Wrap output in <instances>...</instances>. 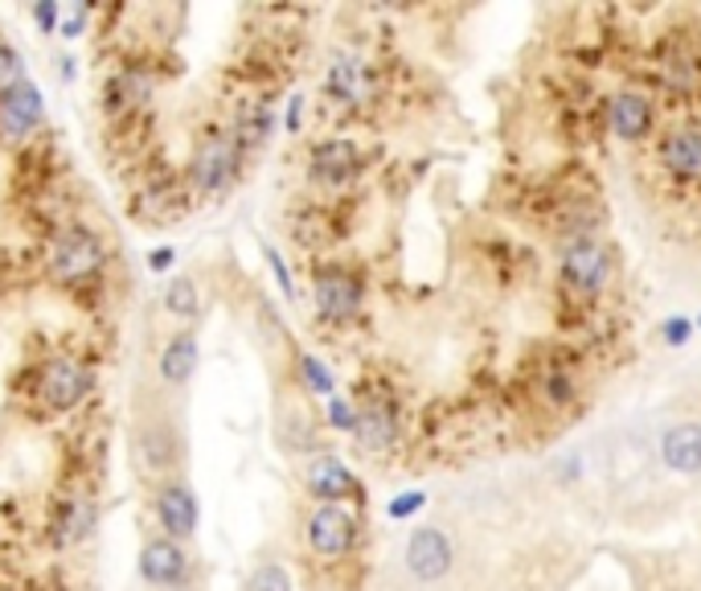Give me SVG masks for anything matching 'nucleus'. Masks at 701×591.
<instances>
[{
	"mask_svg": "<svg viewBox=\"0 0 701 591\" xmlns=\"http://www.w3.org/2000/svg\"><path fill=\"white\" fill-rule=\"evenodd\" d=\"M689 333H693V329H689V320L677 317V320H669V325H665V341H669V346H686Z\"/></svg>",
	"mask_w": 701,
	"mask_h": 591,
	"instance_id": "72a5a7b5",
	"label": "nucleus"
},
{
	"mask_svg": "<svg viewBox=\"0 0 701 591\" xmlns=\"http://www.w3.org/2000/svg\"><path fill=\"white\" fill-rule=\"evenodd\" d=\"M665 464L677 473H701V428L698 423H681L660 440Z\"/></svg>",
	"mask_w": 701,
	"mask_h": 591,
	"instance_id": "aec40b11",
	"label": "nucleus"
},
{
	"mask_svg": "<svg viewBox=\"0 0 701 591\" xmlns=\"http://www.w3.org/2000/svg\"><path fill=\"white\" fill-rule=\"evenodd\" d=\"M308 173H312L316 186H344L361 173V148L344 136H332V140H316L312 152H308Z\"/></svg>",
	"mask_w": 701,
	"mask_h": 591,
	"instance_id": "dca6fc26",
	"label": "nucleus"
},
{
	"mask_svg": "<svg viewBox=\"0 0 701 591\" xmlns=\"http://www.w3.org/2000/svg\"><path fill=\"white\" fill-rule=\"evenodd\" d=\"M201 361V337L193 325H181L164 337V346L157 353V378L164 390H185L198 374Z\"/></svg>",
	"mask_w": 701,
	"mask_h": 591,
	"instance_id": "2eb2a0df",
	"label": "nucleus"
},
{
	"mask_svg": "<svg viewBox=\"0 0 701 591\" xmlns=\"http://www.w3.org/2000/svg\"><path fill=\"white\" fill-rule=\"evenodd\" d=\"M304 128V95H291L284 107V131L287 136H296Z\"/></svg>",
	"mask_w": 701,
	"mask_h": 591,
	"instance_id": "473e14b6",
	"label": "nucleus"
},
{
	"mask_svg": "<svg viewBox=\"0 0 701 591\" xmlns=\"http://www.w3.org/2000/svg\"><path fill=\"white\" fill-rule=\"evenodd\" d=\"M57 78H62V83H66V87H71L74 78H78V62H74V59H66V54H62V59H57Z\"/></svg>",
	"mask_w": 701,
	"mask_h": 591,
	"instance_id": "f704fd0d",
	"label": "nucleus"
},
{
	"mask_svg": "<svg viewBox=\"0 0 701 591\" xmlns=\"http://www.w3.org/2000/svg\"><path fill=\"white\" fill-rule=\"evenodd\" d=\"M325 95L341 107H370L378 99V74L358 54H332L325 66Z\"/></svg>",
	"mask_w": 701,
	"mask_h": 591,
	"instance_id": "9b49d317",
	"label": "nucleus"
},
{
	"mask_svg": "<svg viewBox=\"0 0 701 591\" xmlns=\"http://www.w3.org/2000/svg\"><path fill=\"white\" fill-rule=\"evenodd\" d=\"M111 263L107 239L86 222H62L45 251V275L57 288H86L95 284Z\"/></svg>",
	"mask_w": 701,
	"mask_h": 591,
	"instance_id": "7ed1b4c3",
	"label": "nucleus"
},
{
	"mask_svg": "<svg viewBox=\"0 0 701 591\" xmlns=\"http://www.w3.org/2000/svg\"><path fill=\"white\" fill-rule=\"evenodd\" d=\"M91 4H71V9H62V21H57V33L66 38V42H74V38H83L86 25H91Z\"/></svg>",
	"mask_w": 701,
	"mask_h": 591,
	"instance_id": "c85d7f7f",
	"label": "nucleus"
},
{
	"mask_svg": "<svg viewBox=\"0 0 701 591\" xmlns=\"http://www.w3.org/2000/svg\"><path fill=\"white\" fill-rule=\"evenodd\" d=\"M243 591H296V583H291L284 562L267 559V562H255V567H251Z\"/></svg>",
	"mask_w": 701,
	"mask_h": 591,
	"instance_id": "393cba45",
	"label": "nucleus"
},
{
	"mask_svg": "<svg viewBox=\"0 0 701 591\" xmlns=\"http://www.w3.org/2000/svg\"><path fill=\"white\" fill-rule=\"evenodd\" d=\"M157 95V78L144 71V66H115L107 78H103L99 91V107L107 119H136L152 103Z\"/></svg>",
	"mask_w": 701,
	"mask_h": 591,
	"instance_id": "6e6552de",
	"label": "nucleus"
},
{
	"mask_svg": "<svg viewBox=\"0 0 701 591\" xmlns=\"http://www.w3.org/2000/svg\"><path fill=\"white\" fill-rule=\"evenodd\" d=\"M177 267V246H152L148 251V272L152 275H164Z\"/></svg>",
	"mask_w": 701,
	"mask_h": 591,
	"instance_id": "2f4dec72",
	"label": "nucleus"
},
{
	"mask_svg": "<svg viewBox=\"0 0 701 591\" xmlns=\"http://www.w3.org/2000/svg\"><path fill=\"white\" fill-rule=\"evenodd\" d=\"M325 419H329L332 432H353L358 428V407L341 399V394H332V399H325Z\"/></svg>",
	"mask_w": 701,
	"mask_h": 591,
	"instance_id": "cd10ccee",
	"label": "nucleus"
},
{
	"mask_svg": "<svg viewBox=\"0 0 701 591\" xmlns=\"http://www.w3.org/2000/svg\"><path fill=\"white\" fill-rule=\"evenodd\" d=\"M304 489H308V497H312L316 505H341V502L365 497L353 468H349L341 456H332V452H320V456L308 461V468H304Z\"/></svg>",
	"mask_w": 701,
	"mask_h": 591,
	"instance_id": "4468645a",
	"label": "nucleus"
},
{
	"mask_svg": "<svg viewBox=\"0 0 701 591\" xmlns=\"http://www.w3.org/2000/svg\"><path fill=\"white\" fill-rule=\"evenodd\" d=\"M698 325H701V320H698Z\"/></svg>",
	"mask_w": 701,
	"mask_h": 591,
	"instance_id": "c9c22d12",
	"label": "nucleus"
},
{
	"mask_svg": "<svg viewBox=\"0 0 701 591\" xmlns=\"http://www.w3.org/2000/svg\"><path fill=\"white\" fill-rule=\"evenodd\" d=\"M42 124H45V95L33 78L0 99V145H25V140H33L42 131Z\"/></svg>",
	"mask_w": 701,
	"mask_h": 591,
	"instance_id": "ddd939ff",
	"label": "nucleus"
},
{
	"mask_svg": "<svg viewBox=\"0 0 701 591\" xmlns=\"http://www.w3.org/2000/svg\"><path fill=\"white\" fill-rule=\"evenodd\" d=\"M312 304L316 313L332 325H344V320H353L361 313V304H365V284H361L353 272H344L337 263L329 267H316L312 275Z\"/></svg>",
	"mask_w": 701,
	"mask_h": 591,
	"instance_id": "423d86ee",
	"label": "nucleus"
},
{
	"mask_svg": "<svg viewBox=\"0 0 701 591\" xmlns=\"http://www.w3.org/2000/svg\"><path fill=\"white\" fill-rule=\"evenodd\" d=\"M665 165L681 177L701 173V128H681L665 140Z\"/></svg>",
	"mask_w": 701,
	"mask_h": 591,
	"instance_id": "412c9836",
	"label": "nucleus"
},
{
	"mask_svg": "<svg viewBox=\"0 0 701 591\" xmlns=\"http://www.w3.org/2000/svg\"><path fill=\"white\" fill-rule=\"evenodd\" d=\"M304 542L316 559H344L358 542V518L344 505H316L308 514V526H304Z\"/></svg>",
	"mask_w": 701,
	"mask_h": 591,
	"instance_id": "1a4fd4ad",
	"label": "nucleus"
},
{
	"mask_svg": "<svg viewBox=\"0 0 701 591\" xmlns=\"http://www.w3.org/2000/svg\"><path fill=\"white\" fill-rule=\"evenodd\" d=\"M353 435H358V444L365 447V452H390L394 440H399V415H394V407L386 403L361 407Z\"/></svg>",
	"mask_w": 701,
	"mask_h": 591,
	"instance_id": "6ab92c4d",
	"label": "nucleus"
},
{
	"mask_svg": "<svg viewBox=\"0 0 701 591\" xmlns=\"http://www.w3.org/2000/svg\"><path fill=\"white\" fill-rule=\"evenodd\" d=\"M95 394V370L91 361H83L78 353H54L38 366L33 378V399L50 411V415H71Z\"/></svg>",
	"mask_w": 701,
	"mask_h": 591,
	"instance_id": "20e7f679",
	"label": "nucleus"
},
{
	"mask_svg": "<svg viewBox=\"0 0 701 591\" xmlns=\"http://www.w3.org/2000/svg\"><path fill=\"white\" fill-rule=\"evenodd\" d=\"M128 452L131 464L144 481H172L181 476L189 461V440H185V423H181V411L160 399H140L136 411H131V428H128Z\"/></svg>",
	"mask_w": 701,
	"mask_h": 591,
	"instance_id": "f257e3e1",
	"label": "nucleus"
},
{
	"mask_svg": "<svg viewBox=\"0 0 701 591\" xmlns=\"http://www.w3.org/2000/svg\"><path fill=\"white\" fill-rule=\"evenodd\" d=\"M246 169L243 148L234 145V136L226 131V124H205L193 140L189 152V193L198 202H222L230 189L238 186V177Z\"/></svg>",
	"mask_w": 701,
	"mask_h": 591,
	"instance_id": "f03ea898",
	"label": "nucleus"
},
{
	"mask_svg": "<svg viewBox=\"0 0 701 591\" xmlns=\"http://www.w3.org/2000/svg\"><path fill=\"white\" fill-rule=\"evenodd\" d=\"M99 526V502L95 493L71 489L54 502V514H50V547L54 550H74L83 547L86 538Z\"/></svg>",
	"mask_w": 701,
	"mask_h": 591,
	"instance_id": "9d476101",
	"label": "nucleus"
},
{
	"mask_svg": "<svg viewBox=\"0 0 701 591\" xmlns=\"http://www.w3.org/2000/svg\"><path fill=\"white\" fill-rule=\"evenodd\" d=\"M296 370H300V382L308 394H320V399H332L337 394V382H332V370L316 353H296Z\"/></svg>",
	"mask_w": 701,
	"mask_h": 591,
	"instance_id": "b1692460",
	"label": "nucleus"
},
{
	"mask_svg": "<svg viewBox=\"0 0 701 591\" xmlns=\"http://www.w3.org/2000/svg\"><path fill=\"white\" fill-rule=\"evenodd\" d=\"M423 505H427V493L411 489V493H399V497H394V502L386 505V514H390L394 521H406V518H415V514L423 509Z\"/></svg>",
	"mask_w": 701,
	"mask_h": 591,
	"instance_id": "c756f323",
	"label": "nucleus"
},
{
	"mask_svg": "<svg viewBox=\"0 0 701 591\" xmlns=\"http://www.w3.org/2000/svg\"><path fill=\"white\" fill-rule=\"evenodd\" d=\"M160 304H164V313H169L172 320H198L201 313V284L193 279V275H172L169 284H164V296H160Z\"/></svg>",
	"mask_w": 701,
	"mask_h": 591,
	"instance_id": "4be33fe9",
	"label": "nucleus"
},
{
	"mask_svg": "<svg viewBox=\"0 0 701 591\" xmlns=\"http://www.w3.org/2000/svg\"><path fill=\"white\" fill-rule=\"evenodd\" d=\"M562 272L571 279L574 288H603L607 284V272H612V260H607V251L599 243H574L566 251V263H562Z\"/></svg>",
	"mask_w": 701,
	"mask_h": 591,
	"instance_id": "a211bd4d",
	"label": "nucleus"
},
{
	"mask_svg": "<svg viewBox=\"0 0 701 591\" xmlns=\"http://www.w3.org/2000/svg\"><path fill=\"white\" fill-rule=\"evenodd\" d=\"M275 128H279V116H275V107L267 95H246L230 107V119H226V131L234 136V145L243 148V157H258L263 148L272 145Z\"/></svg>",
	"mask_w": 701,
	"mask_h": 591,
	"instance_id": "f8f14e48",
	"label": "nucleus"
},
{
	"mask_svg": "<svg viewBox=\"0 0 701 591\" xmlns=\"http://www.w3.org/2000/svg\"><path fill=\"white\" fill-rule=\"evenodd\" d=\"M263 260H267V267H272L275 288H279V296H284V300H296V275H291L287 260L279 255V246H275V243H263Z\"/></svg>",
	"mask_w": 701,
	"mask_h": 591,
	"instance_id": "bb28decb",
	"label": "nucleus"
},
{
	"mask_svg": "<svg viewBox=\"0 0 701 591\" xmlns=\"http://www.w3.org/2000/svg\"><path fill=\"white\" fill-rule=\"evenodd\" d=\"M57 21H62V4H54V0L33 4V25L42 33H57Z\"/></svg>",
	"mask_w": 701,
	"mask_h": 591,
	"instance_id": "7c9ffc66",
	"label": "nucleus"
},
{
	"mask_svg": "<svg viewBox=\"0 0 701 591\" xmlns=\"http://www.w3.org/2000/svg\"><path fill=\"white\" fill-rule=\"evenodd\" d=\"M21 83H29L21 50H17V45H9V42H0V99H4L9 91L21 87Z\"/></svg>",
	"mask_w": 701,
	"mask_h": 591,
	"instance_id": "a878e982",
	"label": "nucleus"
},
{
	"mask_svg": "<svg viewBox=\"0 0 701 591\" xmlns=\"http://www.w3.org/2000/svg\"><path fill=\"white\" fill-rule=\"evenodd\" d=\"M152 514H157V526L164 538L172 542H193L201 530V505L198 493L185 476H172V481H160L152 485Z\"/></svg>",
	"mask_w": 701,
	"mask_h": 591,
	"instance_id": "39448f33",
	"label": "nucleus"
},
{
	"mask_svg": "<svg viewBox=\"0 0 701 591\" xmlns=\"http://www.w3.org/2000/svg\"><path fill=\"white\" fill-rule=\"evenodd\" d=\"M406 567H411V576L418 579H444L452 571V542H447L444 530H435V526H423V530L411 534V542H406Z\"/></svg>",
	"mask_w": 701,
	"mask_h": 591,
	"instance_id": "f3484780",
	"label": "nucleus"
},
{
	"mask_svg": "<svg viewBox=\"0 0 701 591\" xmlns=\"http://www.w3.org/2000/svg\"><path fill=\"white\" fill-rule=\"evenodd\" d=\"M648 119H652V112H648V99H640V95H619V99L612 103V128H616L624 140L645 136Z\"/></svg>",
	"mask_w": 701,
	"mask_h": 591,
	"instance_id": "5701e85b",
	"label": "nucleus"
},
{
	"mask_svg": "<svg viewBox=\"0 0 701 591\" xmlns=\"http://www.w3.org/2000/svg\"><path fill=\"white\" fill-rule=\"evenodd\" d=\"M140 579L152 591H185L189 576H193V559L181 542H172L164 534H152L140 547Z\"/></svg>",
	"mask_w": 701,
	"mask_h": 591,
	"instance_id": "0eeeda50",
	"label": "nucleus"
}]
</instances>
